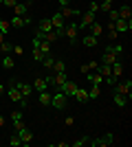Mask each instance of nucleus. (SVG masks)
I'll return each instance as SVG.
<instances>
[{"instance_id":"f257e3e1","label":"nucleus","mask_w":132,"mask_h":147,"mask_svg":"<svg viewBox=\"0 0 132 147\" xmlns=\"http://www.w3.org/2000/svg\"><path fill=\"white\" fill-rule=\"evenodd\" d=\"M123 53V46L121 44H112V46H108L104 53H101V59H99V64H114V61L119 59V55Z\"/></svg>"},{"instance_id":"f03ea898","label":"nucleus","mask_w":132,"mask_h":147,"mask_svg":"<svg viewBox=\"0 0 132 147\" xmlns=\"http://www.w3.org/2000/svg\"><path fill=\"white\" fill-rule=\"evenodd\" d=\"M51 108H55L57 112H64L66 108H68V97H66L62 90L51 92Z\"/></svg>"},{"instance_id":"7ed1b4c3","label":"nucleus","mask_w":132,"mask_h":147,"mask_svg":"<svg viewBox=\"0 0 132 147\" xmlns=\"http://www.w3.org/2000/svg\"><path fill=\"white\" fill-rule=\"evenodd\" d=\"M7 97L11 99L13 103H22V108H26V105H29V99H24L22 94H20L18 86H16V81H9V88H7Z\"/></svg>"},{"instance_id":"20e7f679","label":"nucleus","mask_w":132,"mask_h":147,"mask_svg":"<svg viewBox=\"0 0 132 147\" xmlns=\"http://www.w3.org/2000/svg\"><path fill=\"white\" fill-rule=\"evenodd\" d=\"M64 37H68L70 46H75L77 37H79V26H77L75 22H66V26H64Z\"/></svg>"},{"instance_id":"39448f33","label":"nucleus","mask_w":132,"mask_h":147,"mask_svg":"<svg viewBox=\"0 0 132 147\" xmlns=\"http://www.w3.org/2000/svg\"><path fill=\"white\" fill-rule=\"evenodd\" d=\"M68 79V73H53L51 77H46V81H49V86H53L55 90H60V88L64 86V81Z\"/></svg>"},{"instance_id":"423d86ee","label":"nucleus","mask_w":132,"mask_h":147,"mask_svg":"<svg viewBox=\"0 0 132 147\" xmlns=\"http://www.w3.org/2000/svg\"><path fill=\"white\" fill-rule=\"evenodd\" d=\"M112 88H114L117 94H123V97H128V99L132 97V81L130 79H128V81H117Z\"/></svg>"},{"instance_id":"0eeeda50","label":"nucleus","mask_w":132,"mask_h":147,"mask_svg":"<svg viewBox=\"0 0 132 147\" xmlns=\"http://www.w3.org/2000/svg\"><path fill=\"white\" fill-rule=\"evenodd\" d=\"M112 143H114V134H104V136H99V138H90L88 145H93V147H108V145H112Z\"/></svg>"},{"instance_id":"6e6552de","label":"nucleus","mask_w":132,"mask_h":147,"mask_svg":"<svg viewBox=\"0 0 132 147\" xmlns=\"http://www.w3.org/2000/svg\"><path fill=\"white\" fill-rule=\"evenodd\" d=\"M9 24H11V29H24V26L31 24V18H26V16H13L9 20Z\"/></svg>"},{"instance_id":"1a4fd4ad","label":"nucleus","mask_w":132,"mask_h":147,"mask_svg":"<svg viewBox=\"0 0 132 147\" xmlns=\"http://www.w3.org/2000/svg\"><path fill=\"white\" fill-rule=\"evenodd\" d=\"M16 134L20 136L22 145H31V143H33V132H31L29 127H26V125H22L20 129H16Z\"/></svg>"},{"instance_id":"9d476101","label":"nucleus","mask_w":132,"mask_h":147,"mask_svg":"<svg viewBox=\"0 0 132 147\" xmlns=\"http://www.w3.org/2000/svg\"><path fill=\"white\" fill-rule=\"evenodd\" d=\"M77 88H79V86H77L75 81L66 79V81H64V86L60 88V90H62V92H64V94H66L68 99H73V97H75V92H77Z\"/></svg>"},{"instance_id":"9b49d317","label":"nucleus","mask_w":132,"mask_h":147,"mask_svg":"<svg viewBox=\"0 0 132 147\" xmlns=\"http://www.w3.org/2000/svg\"><path fill=\"white\" fill-rule=\"evenodd\" d=\"M79 18H82V20H79V24H77V26H79V29H88V26L95 22V13L93 11H84Z\"/></svg>"},{"instance_id":"f8f14e48","label":"nucleus","mask_w":132,"mask_h":147,"mask_svg":"<svg viewBox=\"0 0 132 147\" xmlns=\"http://www.w3.org/2000/svg\"><path fill=\"white\" fill-rule=\"evenodd\" d=\"M60 13H62V18L66 20V18H79L82 16V11L79 9H75V7H60Z\"/></svg>"},{"instance_id":"ddd939ff","label":"nucleus","mask_w":132,"mask_h":147,"mask_svg":"<svg viewBox=\"0 0 132 147\" xmlns=\"http://www.w3.org/2000/svg\"><path fill=\"white\" fill-rule=\"evenodd\" d=\"M16 86H18L20 94H22L24 99H31V94H33V86L31 84H26V81H16Z\"/></svg>"},{"instance_id":"4468645a","label":"nucleus","mask_w":132,"mask_h":147,"mask_svg":"<svg viewBox=\"0 0 132 147\" xmlns=\"http://www.w3.org/2000/svg\"><path fill=\"white\" fill-rule=\"evenodd\" d=\"M49 20H51V24H53V29H55V31H64V26H66V20L62 18V13H60V11H57L53 18H49Z\"/></svg>"},{"instance_id":"2eb2a0df","label":"nucleus","mask_w":132,"mask_h":147,"mask_svg":"<svg viewBox=\"0 0 132 147\" xmlns=\"http://www.w3.org/2000/svg\"><path fill=\"white\" fill-rule=\"evenodd\" d=\"M114 29H117V33H119V35H121V33H128V31H130L132 29V20H117V22H114Z\"/></svg>"},{"instance_id":"dca6fc26","label":"nucleus","mask_w":132,"mask_h":147,"mask_svg":"<svg viewBox=\"0 0 132 147\" xmlns=\"http://www.w3.org/2000/svg\"><path fill=\"white\" fill-rule=\"evenodd\" d=\"M49 31H53V24H51V20H49V18L40 20V26H38V33H35V35L42 40V35H44V33H49Z\"/></svg>"},{"instance_id":"f3484780","label":"nucleus","mask_w":132,"mask_h":147,"mask_svg":"<svg viewBox=\"0 0 132 147\" xmlns=\"http://www.w3.org/2000/svg\"><path fill=\"white\" fill-rule=\"evenodd\" d=\"M31 86L35 92H42V90H49V81H46V77H35Z\"/></svg>"},{"instance_id":"a211bd4d","label":"nucleus","mask_w":132,"mask_h":147,"mask_svg":"<svg viewBox=\"0 0 132 147\" xmlns=\"http://www.w3.org/2000/svg\"><path fill=\"white\" fill-rule=\"evenodd\" d=\"M11 121H13V129H20L22 125H24V121H22V112H20V110H13L11 112Z\"/></svg>"},{"instance_id":"6ab92c4d","label":"nucleus","mask_w":132,"mask_h":147,"mask_svg":"<svg viewBox=\"0 0 132 147\" xmlns=\"http://www.w3.org/2000/svg\"><path fill=\"white\" fill-rule=\"evenodd\" d=\"M40 97H38V101H40V105L42 108H51V92L49 90H42V92H38Z\"/></svg>"},{"instance_id":"aec40b11","label":"nucleus","mask_w":132,"mask_h":147,"mask_svg":"<svg viewBox=\"0 0 132 147\" xmlns=\"http://www.w3.org/2000/svg\"><path fill=\"white\" fill-rule=\"evenodd\" d=\"M97 42H99V37L90 35V33L82 37V44H84V46H86V49H95V46H97Z\"/></svg>"},{"instance_id":"412c9836","label":"nucleus","mask_w":132,"mask_h":147,"mask_svg":"<svg viewBox=\"0 0 132 147\" xmlns=\"http://www.w3.org/2000/svg\"><path fill=\"white\" fill-rule=\"evenodd\" d=\"M0 64H2L5 70H13V68H16V59H13V55H2V61H0Z\"/></svg>"},{"instance_id":"4be33fe9","label":"nucleus","mask_w":132,"mask_h":147,"mask_svg":"<svg viewBox=\"0 0 132 147\" xmlns=\"http://www.w3.org/2000/svg\"><path fill=\"white\" fill-rule=\"evenodd\" d=\"M86 79L90 81V84H97V86H101V84H104V77H101L97 70H93V73H86Z\"/></svg>"},{"instance_id":"5701e85b","label":"nucleus","mask_w":132,"mask_h":147,"mask_svg":"<svg viewBox=\"0 0 132 147\" xmlns=\"http://www.w3.org/2000/svg\"><path fill=\"white\" fill-rule=\"evenodd\" d=\"M77 101V103H88V90H84V88H77L75 97H73Z\"/></svg>"},{"instance_id":"b1692460","label":"nucleus","mask_w":132,"mask_h":147,"mask_svg":"<svg viewBox=\"0 0 132 147\" xmlns=\"http://www.w3.org/2000/svg\"><path fill=\"white\" fill-rule=\"evenodd\" d=\"M110 70H112V75H114V77H121V75H123V61H121V59H117L114 64H110Z\"/></svg>"},{"instance_id":"393cba45","label":"nucleus","mask_w":132,"mask_h":147,"mask_svg":"<svg viewBox=\"0 0 132 147\" xmlns=\"http://www.w3.org/2000/svg\"><path fill=\"white\" fill-rule=\"evenodd\" d=\"M90 35H95V37L104 35V24H101V22H97V20H95L93 24H90Z\"/></svg>"},{"instance_id":"a878e982","label":"nucleus","mask_w":132,"mask_h":147,"mask_svg":"<svg viewBox=\"0 0 132 147\" xmlns=\"http://www.w3.org/2000/svg\"><path fill=\"white\" fill-rule=\"evenodd\" d=\"M117 11H119V18H121V20H130V16H132L130 5H121L119 9H117Z\"/></svg>"},{"instance_id":"bb28decb","label":"nucleus","mask_w":132,"mask_h":147,"mask_svg":"<svg viewBox=\"0 0 132 147\" xmlns=\"http://www.w3.org/2000/svg\"><path fill=\"white\" fill-rule=\"evenodd\" d=\"M26 11H29V5H26V2H16V7H13V13H16V16H26Z\"/></svg>"},{"instance_id":"cd10ccee","label":"nucleus","mask_w":132,"mask_h":147,"mask_svg":"<svg viewBox=\"0 0 132 147\" xmlns=\"http://www.w3.org/2000/svg\"><path fill=\"white\" fill-rule=\"evenodd\" d=\"M112 101H114V105H117V108H126V105H128V101H130V99H128V97H123V94H117V92H114Z\"/></svg>"},{"instance_id":"c85d7f7f","label":"nucleus","mask_w":132,"mask_h":147,"mask_svg":"<svg viewBox=\"0 0 132 147\" xmlns=\"http://www.w3.org/2000/svg\"><path fill=\"white\" fill-rule=\"evenodd\" d=\"M90 90H88V101H93V99H99L101 94V86H97V84H90Z\"/></svg>"},{"instance_id":"c756f323","label":"nucleus","mask_w":132,"mask_h":147,"mask_svg":"<svg viewBox=\"0 0 132 147\" xmlns=\"http://www.w3.org/2000/svg\"><path fill=\"white\" fill-rule=\"evenodd\" d=\"M51 70H53V73H66V61L64 59H55Z\"/></svg>"},{"instance_id":"7c9ffc66","label":"nucleus","mask_w":132,"mask_h":147,"mask_svg":"<svg viewBox=\"0 0 132 147\" xmlns=\"http://www.w3.org/2000/svg\"><path fill=\"white\" fill-rule=\"evenodd\" d=\"M97 73L106 79V77H110V75H112V70H110V66H108V64H99V66H97Z\"/></svg>"},{"instance_id":"2f4dec72","label":"nucleus","mask_w":132,"mask_h":147,"mask_svg":"<svg viewBox=\"0 0 132 147\" xmlns=\"http://www.w3.org/2000/svg\"><path fill=\"white\" fill-rule=\"evenodd\" d=\"M112 2H114V0H99V11L108 13L110 9H112Z\"/></svg>"},{"instance_id":"473e14b6","label":"nucleus","mask_w":132,"mask_h":147,"mask_svg":"<svg viewBox=\"0 0 132 147\" xmlns=\"http://www.w3.org/2000/svg\"><path fill=\"white\" fill-rule=\"evenodd\" d=\"M53 61H55V57H53V55L49 53V55H44V59H42V66L51 70V68H53Z\"/></svg>"},{"instance_id":"72a5a7b5","label":"nucleus","mask_w":132,"mask_h":147,"mask_svg":"<svg viewBox=\"0 0 132 147\" xmlns=\"http://www.w3.org/2000/svg\"><path fill=\"white\" fill-rule=\"evenodd\" d=\"M9 145H11V147H20V145H22V141H20V136L16 134V132L9 136Z\"/></svg>"},{"instance_id":"f704fd0d","label":"nucleus","mask_w":132,"mask_h":147,"mask_svg":"<svg viewBox=\"0 0 132 147\" xmlns=\"http://www.w3.org/2000/svg\"><path fill=\"white\" fill-rule=\"evenodd\" d=\"M9 29H11V24H9V20H2V16H0V33H9Z\"/></svg>"},{"instance_id":"c9c22d12","label":"nucleus","mask_w":132,"mask_h":147,"mask_svg":"<svg viewBox=\"0 0 132 147\" xmlns=\"http://www.w3.org/2000/svg\"><path fill=\"white\" fill-rule=\"evenodd\" d=\"M11 51H13V44H11V42H2V46H0V53L11 55Z\"/></svg>"},{"instance_id":"e433bc0d","label":"nucleus","mask_w":132,"mask_h":147,"mask_svg":"<svg viewBox=\"0 0 132 147\" xmlns=\"http://www.w3.org/2000/svg\"><path fill=\"white\" fill-rule=\"evenodd\" d=\"M88 143H90V138H88V136H82V138H77V141H73L70 145H73V147H82V145H88Z\"/></svg>"},{"instance_id":"4c0bfd02","label":"nucleus","mask_w":132,"mask_h":147,"mask_svg":"<svg viewBox=\"0 0 132 147\" xmlns=\"http://www.w3.org/2000/svg\"><path fill=\"white\" fill-rule=\"evenodd\" d=\"M106 16H108V22H117V20H119V11H117V9H110Z\"/></svg>"},{"instance_id":"58836bf2","label":"nucleus","mask_w":132,"mask_h":147,"mask_svg":"<svg viewBox=\"0 0 132 147\" xmlns=\"http://www.w3.org/2000/svg\"><path fill=\"white\" fill-rule=\"evenodd\" d=\"M33 59H35V61H42L44 59V53L38 49V46H33Z\"/></svg>"},{"instance_id":"ea45409f","label":"nucleus","mask_w":132,"mask_h":147,"mask_svg":"<svg viewBox=\"0 0 132 147\" xmlns=\"http://www.w3.org/2000/svg\"><path fill=\"white\" fill-rule=\"evenodd\" d=\"M90 5H88V11H93V13H97L99 11V0H88Z\"/></svg>"},{"instance_id":"a19ab883","label":"nucleus","mask_w":132,"mask_h":147,"mask_svg":"<svg viewBox=\"0 0 132 147\" xmlns=\"http://www.w3.org/2000/svg\"><path fill=\"white\" fill-rule=\"evenodd\" d=\"M22 53H24V51H22V46H20V44H13L11 55H18V57H22Z\"/></svg>"},{"instance_id":"79ce46f5","label":"nucleus","mask_w":132,"mask_h":147,"mask_svg":"<svg viewBox=\"0 0 132 147\" xmlns=\"http://www.w3.org/2000/svg\"><path fill=\"white\" fill-rule=\"evenodd\" d=\"M104 81H106L108 86L112 88V86H114V84H117V81H119V77H114V75H110V77H106V79H104Z\"/></svg>"},{"instance_id":"37998d69","label":"nucleus","mask_w":132,"mask_h":147,"mask_svg":"<svg viewBox=\"0 0 132 147\" xmlns=\"http://www.w3.org/2000/svg\"><path fill=\"white\" fill-rule=\"evenodd\" d=\"M16 2H18V0H2V5L9 7V9H13V7H16Z\"/></svg>"},{"instance_id":"c03bdc74","label":"nucleus","mask_w":132,"mask_h":147,"mask_svg":"<svg viewBox=\"0 0 132 147\" xmlns=\"http://www.w3.org/2000/svg\"><path fill=\"white\" fill-rule=\"evenodd\" d=\"M97 66H99V61H88V68H90V70H97Z\"/></svg>"},{"instance_id":"a18cd8bd","label":"nucleus","mask_w":132,"mask_h":147,"mask_svg":"<svg viewBox=\"0 0 132 147\" xmlns=\"http://www.w3.org/2000/svg\"><path fill=\"white\" fill-rule=\"evenodd\" d=\"M79 70H82V73H84V75H86V73H90V68H88V64H84V66H82V68H79Z\"/></svg>"},{"instance_id":"49530a36","label":"nucleus","mask_w":132,"mask_h":147,"mask_svg":"<svg viewBox=\"0 0 132 147\" xmlns=\"http://www.w3.org/2000/svg\"><path fill=\"white\" fill-rule=\"evenodd\" d=\"M64 123H66V125H73V123H75V119H73V117H66V121H64Z\"/></svg>"},{"instance_id":"de8ad7c7","label":"nucleus","mask_w":132,"mask_h":147,"mask_svg":"<svg viewBox=\"0 0 132 147\" xmlns=\"http://www.w3.org/2000/svg\"><path fill=\"white\" fill-rule=\"evenodd\" d=\"M5 97V84H0V99Z\"/></svg>"},{"instance_id":"09e8293b","label":"nucleus","mask_w":132,"mask_h":147,"mask_svg":"<svg viewBox=\"0 0 132 147\" xmlns=\"http://www.w3.org/2000/svg\"><path fill=\"white\" fill-rule=\"evenodd\" d=\"M2 42H5V33H0V46H2Z\"/></svg>"},{"instance_id":"8fccbe9b","label":"nucleus","mask_w":132,"mask_h":147,"mask_svg":"<svg viewBox=\"0 0 132 147\" xmlns=\"http://www.w3.org/2000/svg\"><path fill=\"white\" fill-rule=\"evenodd\" d=\"M2 125H5V117H0V127H2Z\"/></svg>"},{"instance_id":"3c124183","label":"nucleus","mask_w":132,"mask_h":147,"mask_svg":"<svg viewBox=\"0 0 132 147\" xmlns=\"http://www.w3.org/2000/svg\"><path fill=\"white\" fill-rule=\"evenodd\" d=\"M24 2H26V5H31V2H33V0H24Z\"/></svg>"}]
</instances>
